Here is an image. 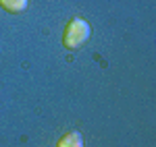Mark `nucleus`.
Wrapping results in <instances>:
<instances>
[{"instance_id":"obj_1","label":"nucleus","mask_w":156,"mask_h":147,"mask_svg":"<svg viewBox=\"0 0 156 147\" xmlns=\"http://www.w3.org/2000/svg\"><path fill=\"white\" fill-rule=\"evenodd\" d=\"M90 33H92L90 23L77 17V19L69 21V25L65 27V33H62V46H65L67 50H77V48H81L85 42H87Z\"/></svg>"},{"instance_id":"obj_3","label":"nucleus","mask_w":156,"mask_h":147,"mask_svg":"<svg viewBox=\"0 0 156 147\" xmlns=\"http://www.w3.org/2000/svg\"><path fill=\"white\" fill-rule=\"evenodd\" d=\"M0 6L9 12H21L27 8V0H0Z\"/></svg>"},{"instance_id":"obj_2","label":"nucleus","mask_w":156,"mask_h":147,"mask_svg":"<svg viewBox=\"0 0 156 147\" xmlns=\"http://www.w3.org/2000/svg\"><path fill=\"white\" fill-rule=\"evenodd\" d=\"M56 147H83V139H81V135L77 131H73V133H67L62 137Z\"/></svg>"}]
</instances>
